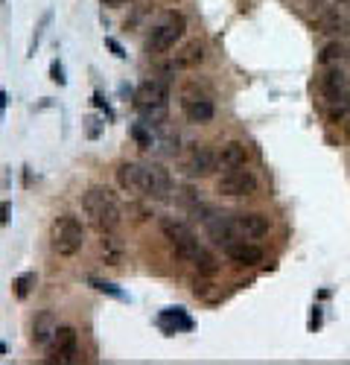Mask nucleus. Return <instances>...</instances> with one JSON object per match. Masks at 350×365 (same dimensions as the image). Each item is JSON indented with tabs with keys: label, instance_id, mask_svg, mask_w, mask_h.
<instances>
[{
	"label": "nucleus",
	"instance_id": "2eb2a0df",
	"mask_svg": "<svg viewBox=\"0 0 350 365\" xmlns=\"http://www.w3.org/2000/svg\"><path fill=\"white\" fill-rule=\"evenodd\" d=\"M158 328L172 336V333H187L193 331V319L184 313V307H167V310L158 313Z\"/></svg>",
	"mask_w": 350,
	"mask_h": 365
},
{
	"label": "nucleus",
	"instance_id": "2f4dec72",
	"mask_svg": "<svg viewBox=\"0 0 350 365\" xmlns=\"http://www.w3.org/2000/svg\"><path fill=\"white\" fill-rule=\"evenodd\" d=\"M344 38H342V44H344V62H350V27L342 32Z\"/></svg>",
	"mask_w": 350,
	"mask_h": 365
},
{
	"label": "nucleus",
	"instance_id": "4468645a",
	"mask_svg": "<svg viewBox=\"0 0 350 365\" xmlns=\"http://www.w3.org/2000/svg\"><path fill=\"white\" fill-rule=\"evenodd\" d=\"M347 88H350V82H347V73H344L339 65L327 68V73L321 76V91H324V97H327L330 103L344 100V97H347Z\"/></svg>",
	"mask_w": 350,
	"mask_h": 365
},
{
	"label": "nucleus",
	"instance_id": "9b49d317",
	"mask_svg": "<svg viewBox=\"0 0 350 365\" xmlns=\"http://www.w3.org/2000/svg\"><path fill=\"white\" fill-rule=\"evenodd\" d=\"M202 62H205V47L199 41H190L175 53L161 70L164 73H181V70H190V68H199Z\"/></svg>",
	"mask_w": 350,
	"mask_h": 365
},
{
	"label": "nucleus",
	"instance_id": "39448f33",
	"mask_svg": "<svg viewBox=\"0 0 350 365\" xmlns=\"http://www.w3.org/2000/svg\"><path fill=\"white\" fill-rule=\"evenodd\" d=\"M257 176L251 172L248 167H233V169H228L225 176H219V181H216V193H222V196H251V193H257Z\"/></svg>",
	"mask_w": 350,
	"mask_h": 365
},
{
	"label": "nucleus",
	"instance_id": "7ed1b4c3",
	"mask_svg": "<svg viewBox=\"0 0 350 365\" xmlns=\"http://www.w3.org/2000/svg\"><path fill=\"white\" fill-rule=\"evenodd\" d=\"M85 245V225L76 217H58L53 222V252L58 257H73L79 255Z\"/></svg>",
	"mask_w": 350,
	"mask_h": 365
},
{
	"label": "nucleus",
	"instance_id": "1a4fd4ad",
	"mask_svg": "<svg viewBox=\"0 0 350 365\" xmlns=\"http://www.w3.org/2000/svg\"><path fill=\"white\" fill-rule=\"evenodd\" d=\"M181 111H184V117L190 123H196V126H205L213 120V114H216V108H213V100L205 97V94H196V91H184L181 94Z\"/></svg>",
	"mask_w": 350,
	"mask_h": 365
},
{
	"label": "nucleus",
	"instance_id": "412c9836",
	"mask_svg": "<svg viewBox=\"0 0 350 365\" xmlns=\"http://www.w3.org/2000/svg\"><path fill=\"white\" fill-rule=\"evenodd\" d=\"M344 62V44L342 41H330L321 47L318 53V65L321 68H333V65H342Z\"/></svg>",
	"mask_w": 350,
	"mask_h": 365
},
{
	"label": "nucleus",
	"instance_id": "72a5a7b5",
	"mask_svg": "<svg viewBox=\"0 0 350 365\" xmlns=\"http://www.w3.org/2000/svg\"><path fill=\"white\" fill-rule=\"evenodd\" d=\"M100 4H103V6H126L129 0H100Z\"/></svg>",
	"mask_w": 350,
	"mask_h": 365
},
{
	"label": "nucleus",
	"instance_id": "473e14b6",
	"mask_svg": "<svg viewBox=\"0 0 350 365\" xmlns=\"http://www.w3.org/2000/svg\"><path fill=\"white\" fill-rule=\"evenodd\" d=\"M6 103H9V94L0 88V120H4V108H6Z\"/></svg>",
	"mask_w": 350,
	"mask_h": 365
},
{
	"label": "nucleus",
	"instance_id": "f8f14e48",
	"mask_svg": "<svg viewBox=\"0 0 350 365\" xmlns=\"http://www.w3.org/2000/svg\"><path fill=\"white\" fill-rule=\"evenodd\" d=\"M225 255L237 266H260L263 263V248L248 243V240H233L231 245H225Z\"/></svg>",
	"mask_w": 350,
	"mask_h": 365
},
{
	"label": "nucleus",
	"instance_id": "f257e3e1",
	"mask_svg": "<svg viewBox=\"0 0 350 365\" xmlns=\"http://www.w3.org/2000/svg\"><path fill=\"white\" fill-rule=\"evenodd\" d=\"M161 231L169 240V245L175 248V255L184 257L187 263H193L202 275H216L219 272L216 257H213L207 248L199 243V237L193 234L184 222H179V219H161Z\"/></svg>",
	"mask_w": 350,
	"mask_h": 365
},
{
	"label": "nucleus",
	"instance_id": "f03ea898",
	"mask_svg": "<svg viewBox=\"0 0 350 365\" xmlns=\"http://www.w3.org/2000/svg\"><path fill=\"white\" fill-rule=\"evenodd\" d=\"M82 210L88 214L91 225H93L100 234H117V231H120V225H123L120 205L114 202V196L108 193L105 187H91V190H85Z\"/></svg>",
	"mask_w": 350,
	"mask_h": 365
},
{
	"label": "nucleus",
	"instance_id": "423d86ee",
	"mask_svg": "<svg viewBox=\"0 0 350 365\" xmlns=\"http://www.w3.org/2000/svg\"><path fill=\"white\" fill-rule=\"evenodd\" d=\"M350 27V0H327L316 18V32H344Z\"/></svg>",
	"mask_w": 350,
	"mask_h": 365
},
{
	"label": "nucleus",
	"instance_id": "b1692460",
	"mask_svg": "<svg viewBox=\"0 0 350 365\" xmlns=\"http://www.w3.org/2000/svg\"><path fill=\"white\" fill-rule=\"evenodd\" d=\"M129 134H131V141L138 143L141 149H152V146H155V138H152V132L146 129V123H131V126H129Z\"/></svg>",
	"mask_w": 350,
	"mask_h": 365
},
{
	"label": "nucleus",
	"instance_id": "6e6552de",
	"mask_svg": "<svg viewBox=\"0 0 350 365\" xmlns=\"http://www.w3.org/2000/svg\"><path fill=\"white\" fill-rule=\"evenodd\" d=\"M79 357V333L67 324H58V331L53 336V351H50V362H58V365H67V362H76Z\"/></svg>",
	"mask_w": 350,
	"mask_h": 365
},
{
	"label": "nucleus",
	"instance_id": "9d476101",
	"mask_svg": "<svg viewBox=\"0 0 350 365\" xmlns=\"http://www.w3.org/2000/svg\"><path fill=\"white\" fill-rule=\"evenodd\" d=\"M233 219V228H237V234L242 240H260L268 234V217L266 214H257V210H240V214H231Z\"/></svg>",
	"mask_w": 350,
	"mask_h": 365
},
{
	"label": "nucleus",
	"instance_id": "6ab92c4d",
	"mask_svg": "<svg viewBox=\"0 0 350 365\" xmlns=\"http://www.w3.org/2000/svg\"><path fill=\"white\" fill-rule=\"evenodd\" d=\"M138 111L146 126H161L167 120V103H138Z\"/></svg>",
	"mask_w": 350,
	"mask_h": 365
},
{
	"label": "nucleus",
	"instance_id": "c756f323",
	"mask_svg": "<svg viewBox=\"0 0 350 365\" xmlns=\"http://www.w3.org/2000/svg\"><path fill=\"white\" fill-rule=\"evenodd\" d=\"M9 219H12V202L6 199L0 202V225H9Z\"/></svg>",
	"mask_w": 350,
	"mask_h": 365
},
{
	"label": "nucleus",
	"instance_id": "ddd939ff",
	"mask_svg": "<svg viewBox=\"0 0 350 365\" xmlns=\"http://www.w3.org/2000/svg\"><path fill=\"white\" fill-rule=\"evenodd\" d=\"M219 167V155L213 149H207V146H202V149H196L193 155L184 161V169L190 172L193 179H205V176H210L213 169Z\"/></svg>",
	"mask_w": 350,
	"mask_h": 365
},
{
	"label": "nucleus",
	"instance_id": "20e7f679",
	"mask_svg": "<svg viewBox=\"0 0 350 365\" xmlns=\"http://www.w3.org/2000/svg\"><path fill=\"white\" fill-rule=\"evenodd\" d=\"M184 30H187V18H184L181 12H167V15L161 18V24L152 30L149 41H146V53L161 56V53L172 50V47L184 38Z\"/></svg>",
	"mask_w": 350,
	"mask_h": 365
},
{
	"label": "nucleus",
	"instance_id": "f3484780",
	"mask_svg": "<svg viewBox=\"0 0 350 365\" xmlns=\"http://www.w3.org/2000/svg\"><path fill=\"white\" fill-rule=\"evenodd\" d=\"M134 94H138V103H167L169 85L164 79H143Z\"/></svg>",
	"mask_w": 350,
	"mask_h": 365
},
{
	"label": "nucleus",
	"instance_id": "cd10ccee",
	"mask_svg": "<svg viewBox=\"0 0 350 365\" xmlns=\"http://www.w3.org/2000/svg\"><path fill=\"white\" fill-rule=\"evenodd\" d=\"M91 103H93V108H100V111L105 114V117H108V120H114V108H111V103H108V100L103 97V94H100V91H96V94H93V97H91Z\"/></svg>",
	"mask_w": 350,
	"mask_h": 365
},
{
	"label": "nucleus",
	"instance_id": "7c9ffc66",
	"mask_svg": "<svg viewBox=\"0 0 350 365\" xmlns=\"http://www.w3.org/2000/svg\"><path fill=\"white\" fill-rule=\"evenodd\" d=\"M85 123H88V138H100V129H103V123L96 120V117H88Z\"/></svg>",
	"mask_w": 350,
	"mask_h": 365
},
{
	"label": "nucleus",
	"instance_id": "aec40b11",
	"mask_svg": "<svg viewBox=\"0 0 350 365\" xmlns=\"http://www.w3.org/2000/svg\"><path fill=\"white\" fill-rule=\"evenodd\" d=\"M103 257L108 266H120L123 260V243L117 234H103Z\"/></svg>",
	"mask_w": 350,
	"mask_h": 365
},
{
	"label": "nucleus",
	"instance_id": "dca6fc26",
	"mask_svg": "<svg viewBox=\"0 0 350 365\" xmlns=\"http://www.w3.org/2000/svg\"><path fill=\"white\" fill-rule=\"evenodd\" d=\"M56 331H58V319H56V313L53 310H41L35 316V321H32V345H50L53 342V336H56Z\"/></svg>",
	"mask_w": 350,
	"mask_h": 365
},
{
	"label": "nucleus",
	"instance_id": "393cba45",
	"mask_svg": "<svg viewBox=\"0 0 350 365\" xmlns=\"http://www.w3.org/2000/svg\"><path fill=\"white\" fill-rule=\"evenodd\" d=\"M91 286L96 293H103V295H111V298H117V301H129V295L120 290L117 283H108V281H100V278H91Z\"/></svg>",
	"mask_w": 350,
	"mask_h": 365
},
{
	"label": "nucleus",
	"instance_id": "0eeeda50",
	"mask_svg": "<svg viewBox=\"0 0 350 365\" xmlns=\"http://www.w3.org/2000/svg\"><path fill=\"white\" fill-rule=\"evenodd\" d=\"M138 190L141 193H149V196H167L172 190V179L158 164H141L138 167Z\"/></svg>",
	"mask_w": 350,
	"mask_h": 365
},
{
	"label": "nucleus",
	"instance_id": "c85d7f7f",
	"mask_svg": "<svg viewBox=\"0 0 350 365\" xmlns=\"http://www.w3.org/2000/svg\"><path fill=\"white\" fill-rule=\"evenodd\" d=\"M105 47L114 53V59H126V56H129L126 47H123L120 41H117V38H111V35H105Z\"/></svg>",
	"mask_w": 350,
	"mask_h": 365
},
{
	"label": "nucleus",
	"instance_id": "a878e982",
	"mask_svg": "<svg viewBox=\"0 0 350 365\" xmlns=\"http://www.w3.org/2000/svg\"><path fill=\"white\" fill-rule=\"evenodd\" d=\"M35 281H38V278H35V272H24L21 278L15 281V295H18V298H27V295H30V290L35 286Z\"/></svg>",
	"mask_w": 350,
	"mask_h": 365
},
{
	"label": "nucleus",
	"instance_id": "bb28decb",
	"mask_svg": "<svg viewBox=\"0 0 350 365\" xmlns=\"http://www.w3.org/2000/svg\"><path fill=\"white\" fill-rule=\"evenodd\" d=\"M50 79H53L58 88H65V85H67V76H65V65H62V59H53V62H50Z\"/></svg>",
	"mask_w": 350,
	"mask_h": 365
},
{
	"label": "nucleus",
	"instance_id": "4be33fe9",
	"mask_svg": "<svg viewBox=\"0 0 350 365\" xmlns=\"http://www.w3.org/2000/svg\"><path fill=\"white\" fill-rule=\"evenodd\" d=\"M138 167L134 161H126L120 164V169H117V181H120L123 190H138Z\"/></svg>",
	"mask_w": 350,
	"mask_h": 365
},
{
	"label": "nucleus",
	"instance_id": "5701e85b",
	"mask_svg": "<svg viewBox=\"0 0 350 365\" xmlns=\"http://www.w3.org/2000/svg\"><path fill=\"white\" fill-rule=\"evenodd\" d=\"M50 21H53V12L47 9L44 15H41V21H38V27H35V32H32V38H30V47H27V56L32 59L35 56V50H38V44H41V38H44V32H47V27H50Z\"/></svg>",
	"mask_w": 350,
	"mask_h": 365
},
{
	"label": "nucleus",
	"instance_id": "a211bd4d",
	"mask_svg": "<svg viewBox=\"0 0 350 365\" xmlns=\"http://www.w3.org/2000/svg\"><path fill=\"white\" fill-rule=\"evenodd\" d=\"M219 164L225 169H233V167H245L248 164V146L242 141H228L222 149H219Z\"/></svg>",
	"mask_w": 350,
	"mask_h": 365
}]
</instances>
